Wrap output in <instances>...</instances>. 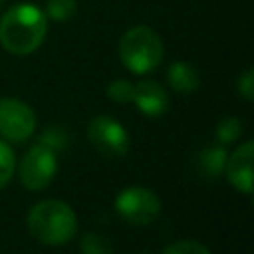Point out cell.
Listing matches in <instances>:
<instances>
[{
  "instance_id": "ffe728a7",
  "label": "cell",
  "mask_w": 254,
  "mask_h": 254,
  "mask_svg": "<svg viewBox=\"0 0 254 254\" xmlns=\"http://www.w3.org/2000/svg\"><path fill=\"white\" fill-rule=\"evenodd\" d=\"M135 254H147V252H135Z\"/></svg>"
},
{
  "instance_id": "30bf717a",
  "label": "cell",
  "mask_w": 254,
  "mask_h": 254,
  "mask_svg": "<svg viewBox=\"0 0 254 254\" xmlns=\"http://www.w3.org/2000/svg\"><path fill=\"white\" fill-rule=\"evenodd\" d=\"M228 153L226 147L220 143L208 145L202 151H198L194 165H196V173L204 179H218L220 175H224V165H226Z\"/></svg>"
},
{
  "instance_id": "ba28073f",
  "label": "cell",
  "mask_w": 254,
  "mask_h": 254,
  "mask_svg": "<svg viewBox=\"0 0 254 254\" xmlns=\"http://www.w3.org/2000/svg\"><path fill=\"white\" fill-rule=\"evenodd\" d=\"M252 159H254V141L240 143L226 159L224 175L228 183L242 194H252Z\"/></svg>"
},
{
  "instance_id": "4fadbf2b",
  "label": "cell",
  "mask_w": 254,
  "mask_h": 254,
  "mask_svg": "<svg viewBox=\"0 0 254 254\" xmlns=\"http://www.w3.org/2000/svg\"><path fill=\"white\" fill-rule=\"evenodd\" d=\"M44 12L54 22H67L77 12V0H46Z\"/></svg>"
},
{
  "instance_id": "ac0fdd59",
  "label": "cell",
  "mask_w": 254,
  "mask_h": 254,
  "mask_svg": "<svg viewBox=\"0 0 254 254\" xmlns=\"http://www.w3.org/2000/svg\"><path fill=\"white\" fill-rule=\"evenodd\" d=\"M163 254H210V250L198 240H175L163 250Z\"/></svg>"
},
{
  "instance_id": "9c48e42d",
  "label": "cell",
  "mask_w": 254,
  "mask_h": 254,
  "mask_svg": "<svg viewBox=\"0 0 254 254\" xmlns=\"http://www.w3.org/2000/svg\"><path fill=\"white\" fill-rule=\"evenodd\" d=\"M133 103L147 117H159L169 109V95L165 87L153 79H141L135 83Z\"/></svg>"
},
{
  "instance_id": "3957f363",
  "label": "cell",
  "mask_w": 254,
  "mask_h": 254,
  "mask_svg": "<svg viewBox=\"0 0 254 254\" xmlns=\"http://www.w3.org/2000/svg\"><path fill=\"white\" fill-rule=\"evenodd\" d=\"M163 54L161 36L149 26H133L119 40V60L137 75L153 71L163 62Z\"/></svg>"
},
{
  "instance_id": "8fae6325",
  "label": "cell",
  "mask_w": 254,
  "mask_h": 254,
  "mask_svg": "<svg viewBox=\"0 0 254 254\" xmlns=\"http://www.w3.org/2000/svg\"><path fill=\"white\" fill-rule=\"evenodd\" d=\"M167 83L177 93H192L200 85V75L196 67L189 62H173L167 69Z\"/></svg>"
},
{
  "instance_id": "52a82bcc",
  "label": "cell",
  "mask_w": 254,
  "mask_h": 254,
  "mask_svg": "<svg viewBox=\"0 0 254 254\" xmlns=\"http://www.w3.org/2000/svg\"><path fill=\"white\" fill-rule=\"evenodd\" d=\"M36 131L34 109L16 97L0 99V137L8 143H24Z\"/></svg>"
},
{
  "instance_id": "9a60e30c",
  "label": "cell",
  "mask_w": 254,
  "mask_h": 254,
  "mask_svg": "<svg viewBox=\"0 0 254 254\" xmlns=\"http://www.w3.org/2000/svg\"><path fill=\"white\" fill-rule=\"evenodd\" d=\"M16 171V157L8 141L0 137V190L12 181Z\"/></svg>"
},
{
  "instance_id": "7c38bea8",
  "label": "cell",
  "mask_w": 254,
  "mask_h": 254,
  "mask_svg": "<svg viewBox=\"0 0 254 254\" xmlns=\"http://www.w3.org/2000/svg\"><path fill=\"white\" fill-rule=\"evenodd\" d=\"M79 250L81 254H113V244L103 234L85 232L79 238Z\"/></svg>"
},
{
  "instance_id": "7a4b0ae2",
  "label": "cell",
  "mask_w": 254,
  "mask_h": 254,
  "mask_svg": "<svg viewBox=\"0 0 254 254\" xmlns=\"http://www.w3.org/2000/svg\"><path fill=\"white\" fill-rule=\"evenodd\" d=\"M32 238L46 246L67 244L77 234V216L73 208L58 198H46L36 202L26 218Z\"/></svg>"
},
{
  "instance_id": "2e32d148",
  "label": "cell",
  "mask_w": 254,
  "mask_h": 254,
  "mask_svg": "<svg viewBox=\"0 0 254 254\" xmlns=\"http://www.w3.org/2000/svg\"><path fill=\"white\" fill-rule=\"evenodd\" d=\"M38 141L48 145L50 149H54L58 153V151H62V149H65L69 145V133L64 127H60V125H50V127H46L42 131Z\"/></svg>"
},
{
  "instance_id": "d6986e66",
  "label": "cell",
  "mask_w": 254,
  "mask_h": 254,
  "mask_svg": "<svg viewBox=\"0 0 254 254\" xmlns=\"http://www.w3.org/2000/svg\"><path fill=\"white\" fill-rule=\"evenodd\" d=\"M236 89H238V93H240L246 101H252V99H254V69H252V67L244 69V71L238 75Z\"/></svg>"
},
{
  "instance_id": "44dd1931",
  "label": "cell",
  "mask_w": 254,
  "mask_h": 254,
  "mask_svg": "<svg viewBox=\"0 0 254 254\" xmlns=\"http://www.w3.org/2000/svg\"><path fill=\"white\" fill-rule=\"evenodd\" d=\"M0 6H2V0H0Z\"/></svg>"
},
{
  "instance_id": "6da1fadb",
  "label": "cell",
  "mask_w": 254,
  "mask_h": 254,
  "mask_svg": "<svg viewBox=\"0 0 254 254\" xmlns=\"http://www.w3.org/2000/svg\"><path fill=\"white\" fill-rule=\"evenodd\" d=\"M48 34V16L36 4H14L0 18V44L14 56L36 52Z\"/></svg>"
},
{
  "instance_id": "277c9868",
  "label": "cell",
  "mask_w": 254,
  "mask_h": 254,
  "mask_svg": "<svg viewBox=\"0 0 254 254\" xmlns=\"http://www.w3.org/2000/svg\"><path fill=\"white\" fill-rule=\"evenodd\" d=\"M58 173V153L44 143L32 145L18 163L20 183L34 192L48 189Z\"/></svg>"
},
{
  "instance_id": "8992f818",
  "label": "cell",
  "mask_w": 254,
  "mask_h": 254,
  "mask_svg": "<svg viewBox=\"0 0 254 254\" xmlns=\"http://www.w3.org/2000/svg\"><path fill=\"white\" fill-rule=\"evenodd\" d=\"M87 139L93 149L107 159H119L129 151L127 129L109 115H97L89 121Z\"/></svg>"
},
{
  "instance_id": "5b68a950",
  "label": "cell",
  "mask_w": 254,
  "mask_h": 254,
  "mask_svg": "<svg viewBox=\"0 0 254 254\" xmlns=\"http://www.w3.org/2000/svg\"><path fill=\"white\" fill-rule=\"evenodd\" d=\"M115 212L133 226H149L161 214V198L147 187H127L115 196Z\"/></svg>"
},
{
  "instance_id": "5bb4252c",
  "label": "cell",
  "mask_w": 254,
  "mask_h": 254,
  "mask_svg": "<svg viewBox=\"0 0 254 254\" xmlns=\"http://www.w3.org/2000/svg\"><path fill=\"white\" fill-rule=\"evenodd\" d=\"M242 121L238 117H224L222 121H218L216 125V143L220 145H228V143H234L240 135H242Z\"/></svg>"
},
{
  "instance_id": "e0dca14e",
  "label": "cell",
  "mask_w": 254,
  "mask_h": 254,
  "mask_svg": "<svg viewBox=\"0 0 254 254\" xmlns=\"http://www.w3.org/2000/svg\"><path fill=\"white\" fill-rule=\"evenodd\" d=\"M133 91H135V83H131L129 79H113L107 85V97L115 103L133 101Z\"/></svg>"
}]
</instances>
